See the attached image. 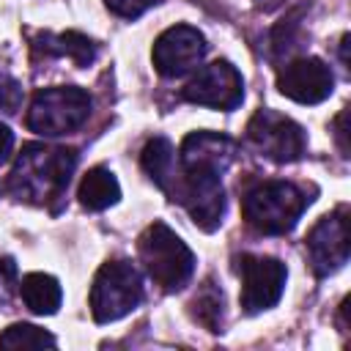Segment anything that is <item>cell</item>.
I'll return each mask as SVG.
<instances>
[{
  "label": "cell",
  "instance_id": "5b68a950",
  "mask_svg": "<svg viewBox=\"0 0 351 351\" xmlns=\"http://www.w3.org/2000/svg\"><path fill=\"white\" fill-rule=\"evenodd\" d=\"M143 302V277L129 261H107L90 285L93 321L110 324L129 315Z\"/></svg>",
  "mask_w": 351,
  "mask_h": 351
},
{
  "label": "cell",
  "instance_id": "9a60e30c",
  "mask_svg": "<svg viewBox=\"0 0 351 351\" xmlns=\"http://www.w3.org/2000/svg\"><path fill=\"white\" fill-rule=\"evenodd\" d=\"M36 49H41L44 55H58V58H69L71 63H77L80 69L82 66H90L96 60V44L77 33V30H66V33H44L36 44Z\"/></svg>",
  "mask_w": 351,
  "mask_h": 351
},
{
  "label": "cell",
  "instance_id": "5bb4252c",
  "mask_svg": "<svg viewBox=\"0 0 351 351\" xmlns=\"http://www.w3.org/2000/svg\"><path fill=\"white\" fill-rule=\"evenodd\" d=\"M19 293H22V302L27 304V310L36 313V315H52V313H58L60 299H63L60 282L52 274H41V271L25 274L22 282H19Z\"/></svg>",
  "mask_w": 351,
  "mask_h": 351
},
{
  "label": "cell",
  "instance_id": "ac0fdd59",
  "mask_svg": "<svg viewBox=\"0 0 351 351\" xmlns=\"http://www.w3.org/2000/svg\"><path fill=\"white\" fill-rule=\"evenodd\" d=\"M55 337L44 332L41 326L33 324H11L0 335V348L5 351H19V348H55Z\"/></svg>",
  "mask_w": 351,
  "mask_h": 351
},
{
  "label": "cell",
  "instance_id": "cb8c5ba5",
  "mask_svg": "<svg viewBox=\"0 0 351 351\" xmlns=\"http://www.w3.org/2000/svg\"><path fill=\"white\" fill-rule=\"evenodd\" d=\"M11 148H14V132L5 123H0V165L11 156Z\"/></svg>",
  "mask_w": 351,
  "mask_h": 351
},
{
  "label": "cell",
  "instance_id": "3957f363",
  "mask_svg": "<svg viewBox=\"0 0 351 351\" xmlns=\"http://www.w3.org/2000/svg\"><path fill=\"white\" fill-rule=\"evenodd\" d=\"M304 206H307L304 192L288 181H263L252 186L241 200L247 225L266 236L288 233L299 222Z\"/></svg>",
  "mask_w": 351,
  "mask_h": 351
},
{
  "label": "cell",
  "instance_id": "44dd1931",
  "mask_svg": "<svg viewBox=\"0 0 351 351\" xmlns=\"http://www.w3.org/2000/svg\"><path fill=\"white\" fill-rule=\"evenodd\" d=\"M14 285H16V266L11 258H0V307L11 302Z\"/></svg>",
  "mask_w": 351,
  "mask_h": 351
},
{
  "label": "cell",
  "instance_id": "4fadbf2b",
  "mask_svg": "<svg viewBox=\"0 0 351 351\" xmlns=\"http://www.w3.org/2000/svg\"><path fill=\"white\" fill-rule=\"evenodd\" d=\"M80 203L90 211H104L110 206H115L121 200V184L112 176V170L107 167H90L82 181H80V192H77Z\"/></svg>",
  "mask_w": 351,
  "mask_h": 351
},
{
  "label": "cell",
  "instance_id": "8992f818",
  "mask_svg": "<svg viewBox=\"0 0 351 351\" xmlns=\"http://www.w3.org/2000/svg\"><path fill=\"white\" fill-rule=\"evenodd\" d=\"M247 137L271 162H296V159H302L304 145H307L302 126L269 107L258 110L250 118Z\"/></svg>",
  "mask_w": 351,
  "mask_h": 351
},
{
  "label": "cell",
  "instance_id": "7c38bea8",
  "mask_svg": "<svg viewBox=\"0 0 351 351\" xmlns=\"http://www.w3.org/2000/svg\"><path fill=\"white\" fill-rule=\"evenodd\" d=\"M233 154H236V143L230 137H225L219 132H192L181 143L178 167L225 173L228 165L233 162Z\"/></svg>",
  "mask_w": 351,
  "mask_h": 351
},
{
  "label": "cell",
  "instance_id": "603a6c76",
  "mask_svg": "<svg viewBox=\"0 0 351 351\" xmlns=\"http://www.w3.org/2000/svg\"><path fill=\"white\" fill-rule=\"evenodd\" d=\"M348 107L335 118V140H337V148L343 156H348Z\"/></svg>",
  "mask_w": 351,
  "mask_h": 351
},
{
  "label": "cell",
  "instance_id": "9c48e42d",
  "mask_svg": "<svg viewBox=\"0 0 351 351\" xmlns=\"http://www.w3.org/2000/svg\"><path fill=\"white\" fill-rule=\"evenodd\" d=\"M181 96L192 104L236 110L244 99V80L228 60H214L203 66L181 90Z\"/></svg>",
  "mask_w": 351,
  "mask_h": 351
},
{
  "label": "cell",
  "instance_id": "ba28073f",
  "mask_svg": "<svg viewBox=\"0 0 351 351\" xmlns=\"http://www.w3.org/2000/svg\"><path fill=\"white\" fill-rule=\"evenodd\" d=\"M307 258L318 277H329L337 269L346 266L351 239H348V214L346 208H337L326 217H321L313 230L307 233Z\"/></svg>",
  "mask_w": 351,
  "mask_h": 351
},
{
  "label": "cell",
  "instance_id": "30bf717a",
  "mask_svg": "<svg viewBox=\"0 0 351 351\" xmlns=\"http://www.w3.org/2000/svg\"><path fill=\"white\" fill-rule=\"evenodd\" d=\"M206 55V38L197 27L173 25L154 41V66L162 77H184Z\"/></svg>",
  "mask_w": 351,
  "mask_h": 351
},
{
  "label": "cell",
  "instance_id": "8fae6325",
  "mask_svg": "<svg viewBox=\"0 0 351 351\" xmlns=\"http://www.w3.org/2000/svg\"><path fill=\"white\" fill-rule=\"evenodd\" d=\"M277 88L282 96L299 101V104H318L332 96L335 77L329 66L318 58H296L285 63L277 74Z\"/></svg>",
  "mask_w": 351,
  "mask_h": 351
},
{
  "label": "cell",
  "instance_id": "d4e9b609",
  "mask_svg": "<svg viewBox=\"0 0 351 351\" xmlns=\"http://www.w3.org/2000/svg\"><path fill=\"white\" fill-rule=\"evenodd\" d=\"M255 5H258L261 11H274L277 5H282V0H255Z\"/></svg>",
  "mask_w": 351,
  "mask_h": 351
},
{
  "label": "cell",
  "instance_id": "d6986e66",
  "mask_svg": "<svg viewBox=\"0 0 351 351\" xmlns=\"http://www.w3.org/2000/svg\"><path fill=\"white\" fill-rule=\"evenodd\" d=\"M302 14H304V5H296V8L288 11L285 19H280L277 27L271 30V52H274V55H282V52H288V49L296 44V30L302 27Z\"/></svg>",
  "mask_w": 351,
  "mask_h": 351
},
{
  "label": "cell",
  "instance_id": "277c9868",
  "mask_svg": "<svg viewBox=\"0 0 351 351\" xmlns=\"http://www.w3.org/2000/svg\"><path fill=\"white\" fill-rule=\"evenodd\" d=\"M90 96L82 88L60 85L38 90L27 110V129L41 137H60L80 129L90 115Z\"/></svg>",
  "mask_w": 351,
  "mask_h": 351
},
{
  "label": "cell",
  "instance_id": "7a4b0ae2",
  "mask_svg": "<svg viewBox=\"0 0 351 351\" xmlns=\"http://www.w3.org/2000/svg\"><path fill=\"white\" fill-rule=\"evenodd\" d=\"M140 261L148 271V277L167 293L181 291L192 271H195V255L192 250L176 236L165 222H154L140 236Z\"/></svg>",
  "mask_w": 351,
  "mask_h": 351
},
{
  "label": "cell",
  "instance_id": "2e32d148",
  "mask_svg": "<svg viewBox=\"0 0 351 351\" xmlns=\"http://www.w3.org/2000/svg\"><path fill=\"white\" fill-rule=\"evenodd\" d=\"M143 170L148 173V178L162 192L170 189L173 176H176V151H173L167 137H154V140L145 143V148H143Z\"/></svg>",
  "mask_w": 351,
  "mask_h": 351
},
{
  "label": "cell",
  "instance_id": "484cf974",
  "mask_svg": "<svg viewBox=\"0 0 351 351\" xmlns=\"http://www.w3.org/2000/svg\"><path fill=\"white\" fill-rule=\"evenodd\" d=\"M340 58H343V63L348 66V33H346L343 41H340Z\"/></svg>",
  "mask_w": 351,
  "mask_h": 351
},
{
  "label": "cell",
  "instance_id": "ffe728a7",
  "mask_svg": "<svg viewBox=\"0 0 351 351\" xmlns=\"http://www.w3.org/2000/svg\"><path fill=\"white\" fill-rule=\"evenodd\" d=\"M19 107H22V85L11 74L0 71V110L11 115Z\"/></svg>",
  "mask_w": 351,
  "mask_h": 351
},
{
  "label": "cell",
  "instance_id": "52a82bcc",
  "mask_svg": "<svg viewBox=\"0 0 351 351\" xmlns=\"http://www.w3.org/2000/svg\"><path fill=\"white\" fill-rule=\"evenodd\" d=\"M239 274H241V307L244 313L255 315L263 310H271L285 288V263L269 255H241L239 258Z\"/></svg>",
  "mask_w": 351,
  "mask_h": 351
},
{
  "label": "cell",
  "instance_id": "e0dca14e",
  "mask_svg": "<svg viewBox=\"0 0 351 351\" xmlns=\"http://www.w3.org/2000/svg\"><path fill=\"white\" fill-rule=\"evenodd\" d=\"M192 307H195V310H192L195 318H197L208 332H222V307H225V302H222V291H219L211 280L203 282V288L197 291Z\"/></svg>",
  "mask_w": 351,
  "mask_h": 351
},
{
  "label": "cell",
  "instance_id": "7402d4cb",
  "mask_svg": "<svg viewBox=\"0 0 351 351\" xmlns=\"http://www.w3.org/2000/svg\"><path fill=\"white\" fill-rule=\"evenodd\" d=\"M104 3L112 14L126 16V19H134V16H140L143 11H148L154 5V0H104Z\"/></svg>",
  "mask_w": 351,
  "mask_h": 351
},
{
  "label": "cell",
  "instance_id": "6da1fadb",
  "mask_svg": "<svg viewBox=\"0 0 351 351\" xmlns=\"http://www.w3.org/2000/svg\"><path fill=\"white\" fill-rule=\"evenodd\" d=\"M74 167H77L74 148H52L44 143H27L22 145L14 162V170L8 176V192L16 200H25L33 206L58 203L66 195Z\"/></svg>",
  "mask_w": 351,
  "mask_h": 351
}]
</instances>
